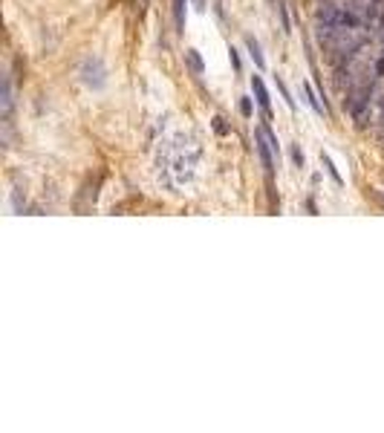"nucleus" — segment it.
<instances>
[{
    "instance_id": "obj_6",
    "label": "nucleus",
    "mask_w": 384,
    "mask_h": 433,
    "mask_svg": "<svg viewBox=\"0 0 384 433\" xmlns=\"http://www.w3.org/2000/svg\"><path fill=\"white\" fill-rule=\"evenodd\" d=\"M303 90H306V101H309V107H312L315 113H321V116H324V113H327V107L318 101V93L312 90V84H303Z\"/></svg>"
},
{
    "instance_id": "obj_2",
    "label": "nucleus",
    "mask_w": 384,
    "mask_h": 433,
    "mask_svg": "<svg viewBox=\"0 0 384 433\" xmlns=\"http://www.w3.org/2000/svg\"><path fill=\"white\" fill-rule=\"evenodd\" d=\"M251 90H254V99H257V104L263 107V116L272 118V99H269V90H266V84H263V78H260V75H251Z\"/></svg>"
},
{
    "instance_id": "obj_14",
    "label": "nucleus",
    "mask_w": 384,
    "mask_h": 433,
    "mask_svg": "<svg viewBox=\"0 0 384 433\" xmlns=\"http://www.w3.org/2000/svg\"><path fill=\"white\" fill-rule=\"evenodd\" d=\"M202 3H205V0H197V9H205V6H202Z\"/></svg>"
},
{
    "instance_id": "obj_7",
    "label": "nucleus",
    "mask_w": 384,
    "mask_h": 433,
    "mask_svg": "<svg viewBox=\"0 0 384 433\" xmlns=\"http://www.w3.org/2000/svg\"><path fill=\"white\" fill-rule=\"evenodd\" d=\"M9 113H12V84L6 78L3 81V118H9Z\"/></svg>"
},
{
    "instance_id": "obj_4",
    "label": "nucleus",
    "mask_w": 384,
    "mask_h": 433,
    "mask_svg": "<svg viewBox=\"0 0 384 433\" xmlns=\"http://www.w3.org/2000/svg\"><path fill=\"white\" fill-rule=\"evenodd\" d=\"M185 61H188V67L194 69L197 75L205 72V64H202V58H200V52H197V50H185Z\"/></svg>"
},
{
    "instance_id": "obj_12",
    "label": "nucleus",
    "mask_w": 384,
    "mask_h": 433,
    "mask_svg": "<svg viewBox=\"0 0 384 433\" xmlns=\"http://www.w3.org/2000/svg\"><path fill=\"white\" fill-rule=\"evenodd\" d=\"M289 153H292V162H295L298 167H303V153H301V148H298V145H292V150H289Z\"/></svg>"
},
{
    "instance_id": "obj_11",
    "label": "nucleus",
    "mask_w": 384,
    "mask_h": 433,
    "mask_svg": "<svg viewBox=\"0 0 384 433\" xmlns=\"http://www.w3.org/2000/svg\"><path fill=\"white\" fill-rule=\"evenodd\" d=\"M240 113H243L246 118H251V113H254V107H251V99H246V96L240 99Z\"/></svg>"
},
{
    "instance_id": "obj_10",
    "label": "nucleus",
    "mask_w": 384,
    "mask_h": 433,
    "mask_svg": "<svg viewBox=\"0 0 384 433\" xmlns=\"http://www.w3.org/2000/svg\"><path fill=\"white\" fill-rule=\"evenodd\" d=\"M228 58H231V64H234V72H243V61H240V52L234 50V47H228Z\"/></svg>"
},
{
    "instance_id": "obj_3",
    "label": "nucleus",
    "mask_w": 384,
    "mask_h": 433,
    "mask_svg": "<svg viewBox=\"0 0 384 433\" xmlns=\"http://www.w3.org/2000/svg\"><path fill=\"white\" fill-rule=\"evenodd\" d=\"M246 50H249L251 61H254V67H257V69L266 67V58H263V52H260V44H257L254 38H246Z\"/></svg>"
},
{
    "instance_id": "obj_9",
    "label": "nucleus",
    "mask_w": 384,
    "mask_h": 433,
    "mask_svg": "<svg viewBox=\"0 0 384 433\" xmlns=\"http://www.w3.org/2000/svg\"><path fill=\"white\" fill-rule=\"evenodd\" d=\"M274 84H277V90H280V99H283L286 104L292 107V110H295L298 104H295V99H292V93H289V87H286V84H283V78H277V75H274Z\"/></svg>"
},
{
    "instance_id": "obj_8",
    "label": "nucleus",
    "mask_w": 384,
    "mask_h": 433,
    "mask_svg": "<svg viewBox=\"0 0 384 433\" xmlns=\"http://www.w3.org/2000/svg\"><path fill=\"white\" fill-rule=\"evenodd\" d=\"M321 162H324V167H327V173H329V176H332V182H335V185H344V179H341V173H338V170H335L332 159H329V156H327V153H321Z\"/></svg>"
},
{
    "instance_id": "obj_5",
    "label": "nucleus",
    "mask_w": 384,
    "mask_h": 433,
    "mask_svg": "<svg viewBox=\"0 0 384 433\" xmlns=\"http://www.w3.org/2000/svg\"><path fill=\"white\" fill-rule=\"evenodd\" d=\"M185 3L188 0H173V23H176V32H185Z\"/></svg>"
},
{
    "instance_id": "obj_13",
    "label": "nucleus",
    "mask_w": 384,
    "mask_h": 433,
    "mask_svg": "<svg viewBox=\"0 0 384 433\" xmlns=\"http://www.w3.org/2000/svg\"><path fill=\"white\" fill-rule=\"evenodd\" d=\"M214 130H217L219 136H225V133H228V124H225L222 118H214Z\"/></svg>"
},
{
    "instance_id": "obj_1",
    "label": "nucleus",
    "mask_w": 384,
    "mask_h": 433,
    "mask_svg": "<svg viewBox=\"0 0 384 433\" xmlns=\"http://www.w3.org/2000/svg\"><path fill=\"white\" fill-rule=\"evenodd\" d=\"M254 148H257V153H260V162H263V167H266V176H272V173H274V150L269 148V139H266L263 124L254 130Z\"/></svg>"
}]
</instances>
